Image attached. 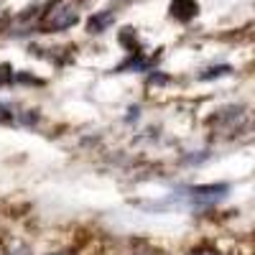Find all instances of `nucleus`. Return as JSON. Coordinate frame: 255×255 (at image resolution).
<instances>
[{"mask_svg":"<svg viewBox=\"0 0 255 255\" xmlns=\"http://www.w3.org/2000/svg\"><path fill=\"white\" fill-rule=\"evenodd\" d=\"M77 20H79V13H77V8H74L72 3H59V5H54V8L49 10L46 26H49L51 31H64V28L74 26Z\"/></svg>","mask_w":255,"mask_h":255,"instance_id":"nucleus-1","label":"nucleus"},{"mask_svg":"<svg viewBox=\"0 0 255 255\" xmlns=\"http://www.w3.org/2000/svg\"><path fill=\"white\" fill-rule=\"evenodd\" d=\"M227 186H199V189H191V199H194L197 204H215L225 197Z\"/></svg>","mask_w":255,"mask_h":255,"instance_id":"nucleus-2","label":"nucleus"},{"mask_svg":"<svg viewBox=\"0 0 255 255\" xmlns=\"http://www.w3.org/2000/svg\"><path fill=\"white\" fill-rule=\"evenodd\" d=\"M171 13L176 18H181V20H189V18L197 15V3H194V0H174Z\"/></svg>","mask_w":255,"mask_h":255,"instance_id":"nucleus-3","label":"nucleus"},{"mask_svg":"<svg viewBox=\"0 0 255 255\" xmlns=\"http://www.w3.org/2000/svg\"><path fill=\"white\" fill-rule=\"evenodd\" d=\"M113 20H115V15H113L110 10H105V13H100V15H92V18H90V31H92V33H100V31L108 28Z\"/></svg>","mask_w":255,"mask_h":255,"instance_id":"nucleus-4","label":"nucleus"},{"mask_svg":"<svg viewBox=\"0 0 255 255\" xmlns=\"http://www.w3.org/2000/svg\"><path fill=\"white\" fill-rule=\"evenodd\" d=\"M222 74H230V67H220V69H212L209 74H202V79H212V77H222Z\"/></svg>","mask_w":255,"mask_h":255,"instance_id":"nucleus-5","label":"nucleus"},{"mask_svg":"<svg viewBox=\"0 0 255 255\" xmlns=\"http://www.w3.org/2000/svg\"><path fill=\"white\" fill-rule=\"evenodd\" d=\"M5 82H10V72L8 67H0V84H5Z\"/></svg>","mask_w":255,"mask_h":255,"instance_id":"nucleus-6","label":"nucleus"},{"mask_svg":"<svg viewBox=\"0 0 255 255\" xmlns=\"http://www.w3.org/2000/svg\"><path fill=\"white\" fill-rule=\"evenodd\" d=\"M202 255H209V253H202Z\"/></svg>","mask_w":255,"mask_h":255,"instance_id":"nucleus-7","label":"nucleus"}]
</instances>
